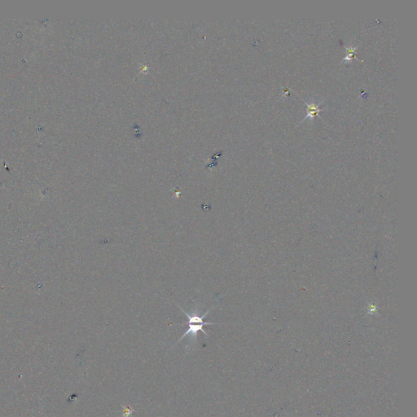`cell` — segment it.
<instances>
[{
	"label": "cell",
	"mask_w": 417,
	"mask_h": 417,
	"mask_svg": "<svg viewBox=\"0 0 417 417\" xmlns=\"http://www.w3.org/2000/svg\"><path fill=\"white\" fill-rule=\"evenodd\" d=\"M177 306L180 308L182 312L184 313V315H186L187 318L189 319V329L184 333V335L181 336V338L179 339L177 343H179V341H182L185 336H189V335H190V338H191L192 341H196V340H197L198 332L200 331L202 332L205 336H209L207 333H206L205 330L203 329V328H204V326H206V325H215L216 324L215 323H210V322H204V319L207 316L208 314L211 311V310H213L215 308V306L210 308V310H208L202 315H199V313H198L197 309L194 310V311H192L191 314H189L181 306H179L178 304H177Z\"/></svg>",
	"instance_id": "1"
},
{
	"label": "cell",
	"mask_w": 417,
	"mask_h": 417,
	"mask_svg": "<svg viewBox=\"0 0 417 417\" xmlns=\"http://www.w3.org/2000/svg\"><path fill=\"white\" fill-rule=\"evenodd\" d=\"M306 106L308 107V114L307 117H310L312 118L315 117V115L317 114L318 112H320L321 110L319 109L317 105H315L314 103L311 104H306Z\"/></svg>",
	"instance_id": "2"
},
{
	"label": "cell",
	"mask_w": 417,
	"mask_h": 417,
	"mask_svg": "<svg viewBox=\"0 0 417 417\" xmlns=\"http://www.w3.org/2000/svg\"><path fill=\"white\" fill-rule=\"evenodd\" d=\"M123 411H124V413H123V417H130L134 412L133 409H131L130 407H123Z\"/></svg>",
	"instance_id": "3"
}]
</instances>
